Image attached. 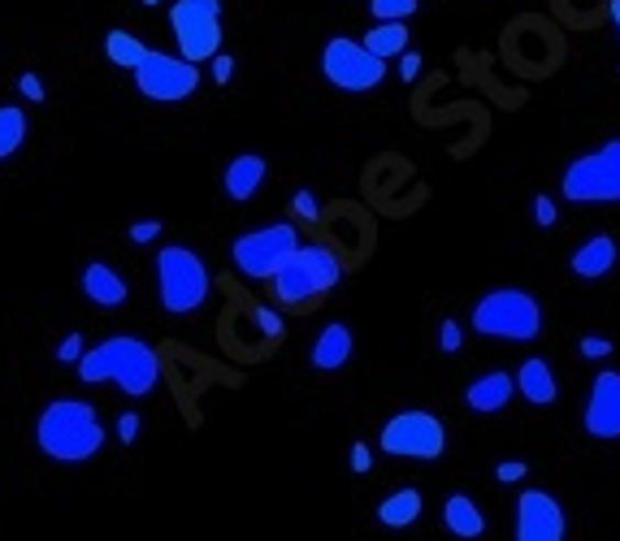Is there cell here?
<instances>
[{
  "mask_svg": "<svg viewBox=\"0 0 620 541\" xmlns=\"http://www.w3.org/2000/svg\"><path fill=\"white\" fill-rule=\"evenodd\" d=\"M516 390L525 395V404L534 407H555V399H559V382H555L552 364L547 360H525L521 364V373H516Z\"/></svg>",
  "mask_w": 620,
  "mask_h": 541,
  "instance_id": "e0dca14e",
  "label": "cell"
},
{
  "mask_svg": "<svg viewBox=\"0 0 620 541\" xmlns=\"http://www.w3.org/2000/svg\"><path fill=\"white\" fill-rule=\"evenodd\" d=\"M369 468H373V455H369V446H365V442H356V446H351V473H369Z\"/></svg>",
  "mask_w": 620,
  "mask_h": 541,
  "instance_id": "e575fe53",
  "label": "cell"
},
{
  "mask_svg": "<svg viewBox=\"0 0 620 541\" xmlns=\"http://www.w3.org/2000/svg\"><path fill=\"white\" fill-rule=\"evenodd\" d=\"M559 196L568 203H620V139L577 156L559 178Z\"/></svg>",
  "mask_w": 620,
  "mask_h": 541,
  "instance_id": "8992f818",
  "label": "cell"
},
{
  "mask_svg": "<svg viewBox=\"0 0 620 541\" xmlns=\"http://www.w3.org/2000/svg\"><path fill=\"white\" fill-rule=\"evenodd\" d=\"M135 87L156 104H178V100L200 91V66H192L183 57H170V53H152L135 69Z\"/></svg>",
  "mask_w": 620,
  "mask_h": 541,
  "instance_id": "8fae6325",
  "label": "cell"
},
{
  "mask_svg": "<svg viewBox=\"0 0 620 541\" xmlns=\"http://www.w3.org/2000/svg\"><path fill=\"white\" fill-rule=\"evenodd\" d=\"M612 22H617V35H620V0H612Z\"/></svg>",
  "mask_w": 620,
  "mask_h": 541,
  "instance_id": "f35d334b",
  "label": "cell"
},
{
  "mask_svg": "<svg viewBox=\"0 0 620 541\" xmlns=\"http://www.w3.org/2000/svg\"><path fill=\"white\" fill-rule=\"evenodd\" d=\"M78 382H87V386L113 382V386L127 390L131 399H143V395L161 382V355H156L148 342L131 339V334H113V339L91 346V351L78 360Z\"/></svg>",
  "mask_w": 620,
  "mask_h": 541,
  "instance_id": "6da1fadb",
  "label": "cell"
},
{
  "mask_svg": "<svg viewBox=\"0 0 620 541\" xmlns=\"http://www.w3.org/2000/svg\"><path fill=\"white\" fill-rule=\"evenodd\" d=\"M512 395H516V377L503 373V368H490V373L469 382L465 404H469V411H478V416H494V411H503V407L512 404Z\"/></svg>",
  "mask_w": 620,
  "mask_h": 541,
  "instance_id": "5bb4252c",
  "label": "cell"
},
{
  "mask_svg": "<svg viewBox=\"0 0 620 541\" xmlns=\"http://www.w3.org/2000/svg\"><path fill=\"white\" fill-rule=\"evenodd\" d=\"M460 342H465L460 321H443V330H438V346H443L447 355H456V351H460Z\"/></svg>",
  "mask_w": 620,
  "mask_h": 541,
  "instance_id": "4316f807",
  "label": "cell"
},
{
  "mask_svg": "<svg viewBox=\"0 0 620 541\" xmlns=\"http://www.w3.org/2000/svg\"><path fill=\"white\" fill-rule=\"evenodd\" d=\"M378 446L395 460H438L447 451V424L429 411H400L382 424Z\"/></svg>",
  "mask_w": 620,
  "mask_h": 541,
  "instance_id": "9c48e42d",
  "label": "cell"
},
{
  "mask_svg": "<svg viewBox=\"0 0 620 541\" xmlns=\"http://www.w3.org/2000/svg\"><path fill=\"white\" fill-rule=\"evenodd\" d=\"M18 91H22L31 104H40V100H44V82H40V74H22V78H18Z\"/></svg>",
  "mask_w": 620,
  "mask_h": 541,
  "instance_id": "4dcf8cb0",
  "label": "cell"
},
{
  "mask_svg": "<svg viewBox=\"0 0 620 541\" xmlns=\"http://www.w3.org/2000/svg\"><path fill=\"white\" fill-rule=\"evenodd\" d=\"M586 433L595 442H620V373L603 368L590 382V399H586Z\"/></svg>",
  "mask_w": 620,
  "mask_h": 541,
  "instance_id": "4fadbf2b",
  "label": "cell"
},
{
  "mask_svg": "<svg viewBox=\"0 0 620 541\" xmlns=\"http://www.w3.org/2000/svg\"><path fill=\"white\" fill-rule=\"evenodd\" d=\"M620 261V247L612 234H595L590 243H581L577 252H573V261H568V269L577 273V277H586V281H595V277H608V273L617 269Z\"/></svg>",
  "mask_w": 620,
  "mask_h": 541,
  "instance_id": "9a60e30c",
  "label": "cell"
},
{
  "mask_svg": "<svg viewBox=\"0 0 620 541\" xmlns=\"http://www.w3.org/2000/svg\"><path fill=\"white\" fill-rule=\"evenodd\" d=\"M360 44H365L373 57H382V62H387V57H404V53H409V22H378Z\"/></svg>",
  "mask_w": 620,
  "mask_h": 541,
  "instance_id": "603a6c76",
  "label": "cell"
},
{
  "mask_svg": "<svg viewBox=\"0 0 620 541\" xmlns=\"http://www.w3.org/2000/svg\"><path fill=\"white\" fill-rule=\"evenodd\" d=\"M105 57H109L113 66L135 74V69L152 57V48H148L139 35H131V31H109V35H105Z\"/></svg>",
  "mask_w": 620,
  "mask_h": 541,
  "instance_id": "7402d4cb",
  "label": "cell"
},
{
  "mask_svg": "<svg viewBox=\"0 0 620 541\" xmlns=\"http://www.w3.org/2000/svg\"><path fill=\"white\" fill-rule=\"evenodd\" d=\"M421 511H425L421 489H395V494H387V498L378 503V525H387V529H409V525L421 520Z\"/></svg>",
  "mask_w": 620,
  "mask_h": 541,
  "instance_id": "44dd1931",
  "label": "cell"
},
{
  "mask_svg": "<svg viewBox=\"0 0 620 541\" xmlns=\"http://www.w3.org/2000/svg\"><path fill=\"white\" fill-rule=\"evenodd\" d=\"M339 281H344L339 256H335L330 247L308 243V247H300V252L291 256V265H282V273L274 277V299L286 303V308H308L317 295L335 290Z\"/></svg>",
  "mask_w": 620,
  "mask_h": 541,
  "instance_id": "5b68a950",
  "label": "cell"
},
{
  "mask_svg": "<svg viewBox=\"0 0 620 541\" xmlns=\"http://www.w3.org/2000/svg\"><path fill=\"white\" fill-rule=\"evenodd\" d=\"M135 438H139V411H122V416H118V442L131 446Z\"/></svg>",
  "mask_w": 620,
  "mask_h": 541,
  "instance_id": "f546056e",
  "label": "cell"
},
{
  "mask_svg": "<svg viewBox=\"0 0 620 541\" xmlns=\"http://www.w3.org/2000/svg\"><path fill=\"white\" fill-rule=\"evenodd\" d=\"M351 330H347L344 321H335V325H326L317 342H313V368L317 373H339L347 360H351Z\"/></svg>",
  "mask_w": 620,
  "mask_h": 541,
  "instance_id": "d6986e66",
  "label": "cell"
},
{
  "mask_svg": "<svg viewBox=\"0 0 620 541\" xmlns=\"http://www.w3.org/2000/svg\"><path fill=\"white\" fill-rule=\"evenodd\" d=\"M581 355H586V360H603V355H612V339H581Z\"/></svg>",
  "mask_w": 620,
  "mask_h": 541,
  "instance_id": "836d02e7",
  "label": "cell"
},
{
  "mask_svg": "<svg viewBox=\"0 0 620 541\" xmlns=\"http://www.w3.org/2000/svg\"><path fill=\"white\" fill-rule=\"evenodd\" d=\"M300 252V230L291 221H278V225H265V230H248L235 239L230 247V261L243 277H257V281H274L282 265H291V256Z\"/></svg>",
  "mask_w": 620,
  "mask_h": 541,
  "instance_id": "52a82bcc",
  "label": "cell"
},
{
  "mask_svg": "<svg viewBox=\"0 0 620 541\" xmlns=\"http://www.w3.org/2000/svg\"><path fill=\"white\" fill-rule=\"evenodd\" d=\"M322 74L347 91V96H365L373 91L382 78H387V62L373 57L360 40H347V35H335L326 48H322Z\"/></svg>",
  "mask_w": 620,
  "mask_h": 541,
  "instance_id": "30bf717a",
  "label": "cell"
},
{
  "mask_svg": "<svg viewBox=\"0 0 620 541\" xmlns=\"http://www.w3.org/2000/svg\"><path fill=\"white\" fill-rule=\"evenodd\" d=\"M230 74H235V57H230V53H217V57H213V82H221V87H226V82H230Z\"/></svg>",
  "mask_w": 620,
  "mask_h": 541,
  "instance_id": "d6a6232c",
  "label": "cell"
},
{
  "mask_svg": "<svg viewBox=\"0 0 620 541\" xmlns=\"http://www.w3.org/2000/svg\"><path fill=\"white\" fill-rule=\"evenodd\" d=\"M474 330L499 342H534L543 334V303L521 286L486 290L474 308Z\"/></svg>",
  "mask_w": 620,
  "mask_h": 541,
  "instance_id": "3957f363",
  "label": "cell"
},
{
  "mask_svg": "<svg viewBox=\"0 0 620 541\" xmlns=\"http://www.w3.org/2000/svg\"><path fill=\"white\" fill-rule=\"evenodd\" d=\"M83 355H87V351H83V334H66V342L57 346V360H62V364H78Z\"/></svg>",
  "mask_w": 620,
  "mask_h": 541,
  "instance_id": "83f0119b",
  "label": "cell"
},
{
  "mask_svg": "<svg viewBox=\"0 0 620 541\" xmlns=\"http://www.w3.org/2000/svg\"><path fill=\"white\" fill-rule=\"evenodd\" d=\"M525 473H530V468H525V464H521V460H512V464H508V460H503V464H499V468H494V476H499V481H503V485H516V481H525Z\"/></svg>",
  "mask_w": 620,
  "mask_h": 541,
  "instance_id": "1f68e13d",
  "label": "cell"
},
{
  "mask_svg": "<svg viewBox=\"0 0 620 541\" xmlns=\"http://www.w3.org/2000/svg\"><path fill=\"white\" fill-rule=\"evenodd\" d=\"M170 31H174L183 62H192V66L213 62L221 53V0H174Z\"/></svg>",
  "mask_w": 620,
  "mask_h": 541,
  "instance_id": "ba28073f",
  "label": "cell"
},
{
  "mask_svg": "<svg viewBox=\"0 0 620 541\" xmlns=\"http://www.w3.org/2000/svg\"><path fill=\"white\" fill-rule=\"evenodd\" d=\"M139 4H148V9H152V4H161V0H139Z\"/></svg>",
  "mask_w": 620,
  "mask_h": 541,
  "instance_id": "ab89813d",
  "label": "cell"
},
{
  "mask_svg": "<svg viewBox=\"0 0 620 541\" xmlns=\"http://www.w3.org/2000/svg\"><path fill=\"white\" fill-rule=\"evenodd\" d=\"M35 442L57 464H83V460L100 455L105 424H100L96 407L83 399H53L35 420Z\"/></svg>",
  "mask_w": 620,
  "mask_h": 541,
  "instance_id": "7a4b0ae2",
  "label": "cell"
},
{
  "mask_svg": "<svg viewBox=\"0 0 620 541\" xmlns=\"http://www.w3.org/2000/svg\"><path fill=\"white\" fill-rule=\"evenodd\" d=\"M291 212H295L300 221H317V217H322L317 196H313V191H295V196H291Z\"/></svg>",
  "mask_w": 620,
  "mask_h": 541,
  "instance_id": "484cf974",
  "label": "cell"
},
{
  "mask_svg": "<svg viewBox=\"0 0 620 541\" xmlns=\"http://www.w3.org/2000/svg\"><path fill=\"white\" fill-rule=\"evenodd\" d=\"M265 156H257V152H243V156H235L230 165H226V196L235 203H243V200H252L257 196V187L265 183Z\"/></svg>",
  "mask_w": 620,
  "mask_h": 541,
  "instance_id": "2e32d148",
  "label": "cell"
},
{
  "mask_svg": "<svg viewBox=\"0 0 620 541\" xmlns=\"http://www.w3.org/2000/svg\"><path fill=\"white\" fill-rule=\"evenodd\" d=\"M83 295H87L96 308H122V303H127V281L109 269V265L91 261V265L83 269Z\"/></svg>",
  "mask_w": 620,
  "mask_h": 541,
  "instance_id": "ffe728a7",
  "label": "cell"
},
{
  "mask_svg": "<svg viewBox=\"0 0 620 541\" xmlns=\"http://www.w3.org/2000/svg\"><path fill=\"white\" fill-rule=\"evenodd\" d=\"M152 265H156V286H161V308L170 317H187V312L205 308L213 277H208L205 261L192 247H178V243L161 247V256Z\"/></svg>",
  "mask_w": 620,
  "mask_h": 541,
  "instance_id": "277c9868",
  "label": "cell"
},
{
  "mask_svg": "<svg viewBox=\"0 0 620 541\" xmlns=\"http://www.w3.org/2000/svg\"><path fill=\"white\" fill-rule=\"evenodd\" d=\"M534 221H539V225H555V200L552 196H539V200H534Z\"/></svg>",
  "mask_w": 620,
  "mask_h": 541,
  "instance_id": "8d00e7d4",
  "label": "cell"
},
{
  "mask_svg": "<svg viewBox=\"0 0 620 541\" xmlns=\"http://www.w3.org/2000/svg\"><path fill=\"white\" fill-rule=\"evenodd\" d=\"M443 525H447L452 538L478 541L486 533V511L469 498V494H452V498L443 503Z\"/></svg>",
  "mask_w": 620,
  "mask_h": 541,
  "instance_id": "ac0fdd59",
  "label": "cell"
},
{
  "mask_svg": "<svg viewBox=\"0 0 620 541\" xmlns=\"http://www.w3.org/2000/svg\"><path fill=\"white\" fill-rule=\"evenodd\" d=\"M161 234V221H135L131 225V243H152Z\"/></svg>",
  "mask_w": 620,
  "mask_h": 541,
  "instance_id": "d590c367",
  "label": "cell"
},
{
  "mask_svg": "<svg viewBox=\"0 0 620 541\" xmlns=\"http://www.w3.org/2000/svg\"><path fill=\"white\" fill-rule=\"evenodd\" d=\"M257 325H261L265 339H278V334H282V317H278L274 308H257Z\"/></svg>",
  "mask_w": 620,
  "mask_h": 541,
  "instance_id": "f1b7e54d",
  "label": "cell"
},
{
  "mask_svg": "<svg viewBox=\"0 0 620 541\" xmlns=\"http://www.w3.org/2000/svg\"><path fill=\"white\" fill-rule=\"evenodd\" d=\"M416 74H421V53H404V62H400V78H404V82H413Z\"/></svg>",
  "mask_w": 620,
  "mask_h": 541,
  "instance_id": "74e56055",
  "label": "cell"
},
{
  "mask_svg": "<svg viewBox=\"0 0 620 541\" xmlns=\"http://www.w3.org/2000/svg\"><path fill=\"white\" fill-rule=\"evenodd\" d=\"M26 113L18 104H0V161H9L26 139Z\"/></svg>",
  "mask_w": 620,
  "mask_h": 541,
  "instance_id": "cb8c5ba5",
  "label": "cell"
},
{
  "mask_svg": "<svg viewBox=\"0 0 620 541\" xmlns=\"http://www.w3.org/2000/svg\"><path fill=\"white\" fill-rule=\"evenodd\" d=\"M378 22H409L416 13V0H369Z\"/></svg>",
  "mask_w": 620,
  "mask_h": 541,
  "instance_id": "d4e9b609",
  "label": "cell"
},
{
  "mask_svg": "<svg viewBox=\"0 0 620 541\" xmlns=\"http://www.w3.org/2000/svg\"><path fill=\"white\" fill-rule=\"evenodd\" d=\"M568 538V520L564 507L555 503L547 489H525L516 498V541H564Z\"/></svg>",
  "mask_w": 620,
  "mask_h": 541,
  "instance_id": "7c38bea8",
  "label": "cell"
}]
</instances>
